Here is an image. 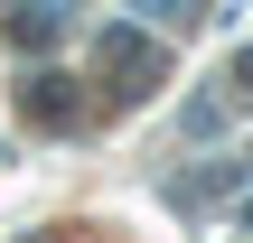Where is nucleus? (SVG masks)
<instances>
[{"mask_svg": "<svg viewBox=\"0 0 253 243\" xmlns=\"http://www.w3.org/2000/svg\"><path fill=\"white\" fill-rule=\"evenodd\" d=\"M94 66L103 75H122V94H141V84H160V47H150V28L141 19H113V28H94Z\"/></svg>", "mask_w": 253, "mask_h": 243, "instance_id": "nucleus-1", "label": "nucleus"}, {"mask_svg": "<svg viewBox=\"0 0 253 243\" xmlns=\"http://www.w3.org/2000/svg\"><path fill=\"white\" fill-rule=\"evenodd\" d=\"M66 28H75L66 9H38V19H9V47H19V56H38V47H56Z\"/></svg>", "mask_w": 253, "mask_h": 243, "instance_id": "nucleus-2", "label": "nucleus"}, {"mask_svg": "<svg viewBox=\"0 0 253 243\" xmlns=\"http://www.w3.org/2000/svg\"><path fill=\"white\" fill-rule=\"evenodd\" d=\"M216 122H225V103H216V94H197V103H188V112H178V131H188V140H207V131H216Z\"/></svg>", "mask_w": 253, "mask_h": 243, "instance_id": "nucleus-3", "label": "nucleus"}, {"mask_svg": "<svg viewBox=\"0 0 253 243\" xmlns=\"http://www.w3.org/2000/svg\"><path fill=\"white\" fill-rule=\"evenodd\" d=\"M235 75H244V84H253V47H244V56H235Z\"/></svg>", "mask_w": 253, "mask_h": 243, "instance_id": "nucleus-5", "label": "nucleus"}, {"mask_svg": "<svg viewBox=\"0 0 253 243\" xmlns=\"http://www.w3.org/2000/svg\"><path fill=\"white\" fill-rule=\"evenodd\" d=\"M225 225H235V234H253V197H235V215H225Z\"/></svg>", "mask_w": 253, "mask_h": 243, "instance_id": "nucleus-4", "label": "nucleus"}]
</instances>
